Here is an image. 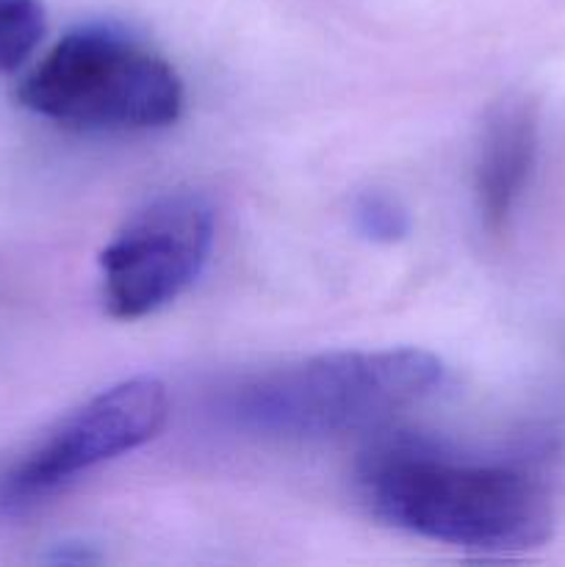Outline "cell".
I'll return each mask as SVG.
<instances>
[{
	"label": "cell",
	"mask_w": 565,
	"mask_h": 567,
	"mask_svg": "<svg viewBox=\"0 0 565 567\" xmlns=\"http://www.w3.org/2000/svg\"><path fill=\"white\" fill-rule=\"evenodd\" d=\"M355 225L369 241L397 244L410 233V216L399 199L382 192H366L355 203Z\"/></svg>",
	"instance_id": "8"
},
{
	"label": "cell",
	"mask_w": 565,
	"mask_h": 567,
	"mask_svg": "<svg viewBox=\"0 0 565 567\" xmlns=\"http://www.w3.org/2000/svg\"><path fill=\"white\" fill-rule=\"evenodd\" d=\"M22 109L89 133L170 127L183 111L175 66L142 39L103 22L66 31L17 89Z\"/></svg>",
	"instance_id": "3"
},
{
	"label": "cell",
	"mask_w": 565,
	"mask_h": 567,
	"mask_svg": "<svg viewBox=\"0 0 565 567\" xmlns=\"http://www.w3.org/2000/svg\"><path fill=\"white\" fill-rule=\"evenodd\" d=\"M537 109L510 97L487 114L474 166L476 210L487 233L507 230L537 161Z\"/></svg>",
	"instance_id": "6"
},
{
	"label": "cell",
	"mask_w": 565,
	"mask_h": 567,
	"mask_svg": "<svg viewBox=\"0 0 565 567\" xmlns=\"http://www.w3.org/2000/svg\"><path fill=\"white\" fill-rule=\"evenodd\" d=\"M170 413L164 382L133 377L59 421L0 474V518H20L70 482L153 441Z\"/></svg>",
	"instance_id": "4"
},
{
	"label": "cell",
	"mask_w": 565,
	"mask_h": 567,
	"mask_svg": "<svg viewBox=\"0 0 565 567\" xmlns=\"http://www.w3.org/2000/svg\"><path fill=\"white\" fill-rule=\"evenodd\" d=\"M214 247V210L175 192L144 205L100 255L103 302L114 319L136 321L175 302L203 275Z\"/></svg>",
	"instance_id": "5"
},
{
	"label": "cell",
	"mask_w": 565,
	"mask_h": 567,
	"mask_svg": "<svg viewBox=\"0 0 565 567\" xmlns=\"http://www.w3.org/2000/svg\"><path fill=\"white\" fill-rule=\"evenodd\" d=\"M358 491L386 526L474 554L535 551L554 532L552 496L532 471L452 457L415 441L366 454Z\"/></svg>",
	"instance_id": "1"
},
{
	"label": "cell",
	"mask_w": 565,
	"mask_h": 567,
	"mask_svg": "<svg viewBox=\"0 0 565 567\" xmlns=\"http://www.w3.org/2000/svg\"><path fill=\"white\" fill-rule=\"evenodd\" d=\"M438 354L415 347L355 349L297 360L233 391V421L286 441L369 430L413 408L443 382Z\"/></svg>",
	"instance_id": "2"
},
{
	"label": "cell",
	"mask_w": 565,
	"mask_h": 567,
	"mask_svg": "<svg viewBox=\"0 0 565 567\" xmlns=\"http://www.w3.org/2000/svg\"><path fill=\"white\" fill-rule=\"evenodd\" d=\"M48 31L42 0H0V72H14Z\"/></svg>",
	"instance_id": "7"
}]
</instances>
